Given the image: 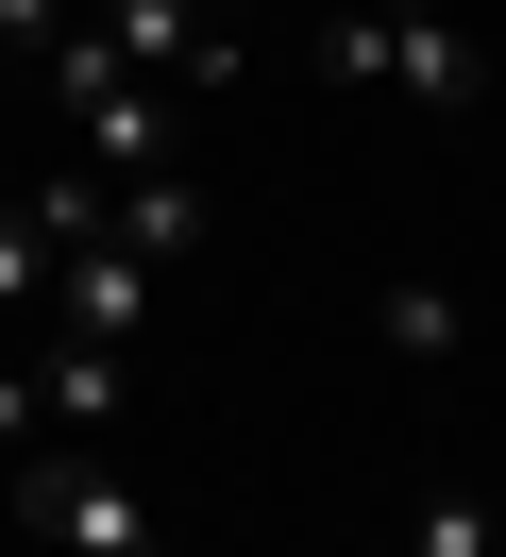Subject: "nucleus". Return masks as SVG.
I'll return each mask as SVG.
<instances>
[{
	"label": "nucleus",
	"mask_w": 506,
	"mask_h": 557,
	"mask_svg": "<svg viewBox=\"0 0 506 557\" xmlns=\"http://www.w3.org/2000/svg\"><path fill=\"white\" fill-rule=\"evenodd\" d=\"M135 321H152V253H135L119 220H85L67 271H51V338H119V355H135Z\"/></svg>",
	"instance_id": "nucleus-3"
},
{
	"label": "nucleus",
	"mask_w": 506,
	"mask_h": 557,
	"mask_svg": "<svg viewBox=\"0 0 506 557\" xmlns=\"http://www.w3.org/2000/svg\"><path fill=\"white\" fill-rule=\"evenodd\" d=\"M67 35V0H0V51H51Z\"/></svg>",
	"instance_id": "nucleus-8"
},
{
	"label": "nucleus",
	"mask_w": 506,
	"mask_h": 557,
	"mask_svg": "<svg viewBox=\"0 0 506 557\" xmlns=\"http://www.w3.org/2000/svg\"><path fill=\"white\" fill-rule=\"evenodd\" d=\"M321 69H337V85H388V102H422V119H456L472 85H490V69H472V35L439 17V0H371V17H321Z\"/></svg>",
	"instance_id": "nucleus-1"
},
{
	"label": "nucleus",
	"mask_w": 506,
	"mask_h": 557,
	"mask_svg": "<svg viewBox=\"0 0 506 557\" xmlns=\"http://www.w3.org/2000/svg\"><path fill=\"white\" fill-rule=\"evenodd\" d=\"M34 406H51V440H119L135 355H119V338H51V355H34Z\"/></svg>",
	"instance_id": "nucleus-4"
},
{
	"label": "nucleus",
	"mask_w": 506,
	"mask_h": 557,
	"mask_svg": "<svg viewBox=\"0 0 506 557\" xmlns=\"http://www.w3.org/2000/svg\"><path fill=\"white\" fill-rule=\"evenodd\" d=\"M371 338H388L405 372H456L472 321H456V287H439V271H388V287H371Z\"/></svg>",
	"instance_id": "nucleus-5"
},
{
	"label": "nucleus",
	"mask_w": 506,
	"mask_h": 557,
	"mask_svg": "<svg viewBox=\"0 0 506 557\" xmlns=\"http://www.w3.org/2000/svg\"><path fill=\"white\" fill-rule=\"evenodd\" d=\"M85 35L119 51L135 85H169V102H220V85H236V17H220V0H101Z\"/></svg>",
	"instance_id": "nucleus-2"
},
{
	"label": "nucleus",
	"mask_w": 506,
	"mask_h": 557,
	"mask_svg": "<svg viewBox=\"0 0 506 557\" xmlns=\"http://www.w3.org/2000/svg\"><path fill=\"white\" fill-rule=\"evenodd\" d=\"M101 220H119L152 271H169V253H202V186H186V170H135V186H101Z\"/></svg>",
	"instance_id": "nucleus-6"
},
{
	"label": "nucleus",
	"mask_w": 506,
	"mask_h": 557,
	"mask_svg": "<svg viewBox=\"0 0 506 557\" xmlns=\"http://www.w3.org/2000/svg\"><path fill=\"white\" fill-rule=\"evenodd\" d=\"M405 557H506V507L490 490H422L405 507Z\"/></svg>",
	"instance_id": "nucleus-7"
}]
</instances>
